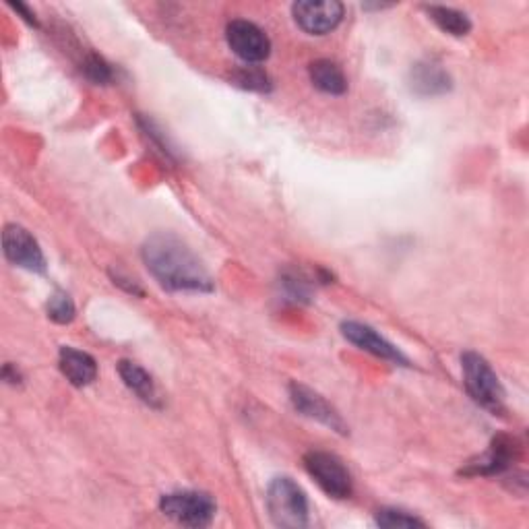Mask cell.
Instances as JSON below:
<instances>
[{
	"label": "cell",
	"instance_id": "7c38bea8",
	"mask_svg": "<svg viewBox=\"0 0 529 529\" xmlns=\"http://www.w3.org/2000/svg\"><path fill=\"white\" fill-rule=\"evenodd\" d=\"M453 81L447 69L437 60H420L412 67L410 71V89L416 93V96L422 98H434V96H443V93L451 91Z\"/></svg>",
	"mask_w": 529,
	"mask_h": 529
},
{
	"label": "cell",
	"instance_id": "6da1fadb",
	"mask_svg": "<svg viewBox=\"0 0 529 529\" xmlns=\"http://www.w3.org/2000/svg\"><path fill=\"white\" fill-rule=\"evenodd\" d=\"M143 263L158 284L172 292H213V279L201 259L178 236L160 232L143 244Z\"/></svg>",
	"mask_w": 529,
	"mask_h": 529
},
{
	"label": "cell",
	"instance_id": "9c48e42d",
	"mask_svg": "<svg viewBox=\"0 0 529 529\" xmlns=\"http://www.w3.org/2000/svg\"><path fill=\"white\" fill-rule=\"evenodd\" d=\"M294 21L298 27L310 36H325L344 19V5L337 0H325V3H315V0H302L292 7Z\"/></svg>",
	"mask_w": 529,
	"mask_h": 529
},
{
	"label": "cell",
	"instance_id": "8992f818",
	"mask_svg": "<svg viewBox=\"0 0 529 529\" xmlns=\"http://www.w3.org/2000/svg\"><path fill=\"white\" fill-rule=\"evenodd\" d=\"M226 40L232 52L246 65H257L271 54V40L265 31L246 19H234L226 27Z\"/></svg>",
	"mask_w": 529,
	"mask_h": 529
},
{
	"label": "cell",
	"instance_id": "ffe728a7",
	"mask_svg": "<svg viewBox=\"0 0 529 529\" xmlns=\"http://www.w3.org/2000/svg\"><path fill=\"white\" fill-rule=\"evenodd\" d=\"M81 71L91 83H96V85H106L114 79L112 67L100 54H87L81 65Z\"/></svg>",
	"mask_w": 529,
	"mask_h": 529
},
{
	"label": "cell",
	"instance_id": "603a6c76",
	"mask_svg": "<svg viewBox=\"0 0 529 529\" xmlns=\"http://www.w3.org/2000/svg\"><path fill=\"white\" fill-rule=\"evenodd\" d=\"M11 5V9H15L17 13H21L23 15V19L29 23V25H36L38 27V19H36V13L34 11H29L25 5H21V3H9Z\"/></svg>",
	"mask_w": 529,
	"mask_h": 529
},
{
	"label": "cell",
	"instance_id": "e0dca14e",
	"mask_svg": "<svg viewBox=\"0 0 529 529\" xmlns=\"http://www.w3.org/2000/svg\"><path fill=\"white\" fill-rule=\"evenodd\" d=\"M232 81L234 85L242 87V89H248V91H259V93H267L271 91V79L269 75L259 69V67H251L246 65L242 69H238L234 75H232Z\"/></svg>",
	"mask_w": 529,
	"mask_h": 529
},
{
	"label": "cell",
	"instance_id": "7a4b0ae2",
	"mask_svg": "<svg viewBox=\"0 0 529 529\" xmlns=\"http://www.w3.org/2000/svg\"><path fill=\"white\" fill-rule=\"evenodd\" d=\"M461 370H463V385L468 389L470 397L488 410L494 416H501L505 412V389L501 379L488 360L476 352H465L461 356Z\"/></svg>",
	"mask_w": 529,
	"mask_h": 529
},
{
	"label": "cell",
	"instance_id": "ba28073f",
	"mask_svg": "<svg viewBox=\"0 0 529 529\" xmlns=\"http://www.w3.org/2000/svg\"><path fill=\"white\" fill-rule=\"evenodd\" d=\"M519 457H521V445L517 443V439L507 437V434H499V437L490 443L488 451L482 453L480 457L472 459L461 470V474H465V476H499V474H505L507 470H511L513 463Z\"/></svg>",
	"mask_w": 529,
	"mask_h": 529
},
{
	"label": "cell",
	"instance_id": "44dd1931",
	"mask_svg": "<svg viewBox=\"0 0 529 529\" xmlns=\"http://www.w3.org/2000/svg\"><path fill=\"white\" fill-rule=\"evenodd\" d=\"M375 521L381 527H424L426 525L420 517L408 511H401V509H381L377 511Z\"/></svg>",
	"mask_w": 529,
	"mask_h": 529
},
{
	"label": "cell",
	"instance_id": "5bb4252c",
	"mask_svg": "<svg viewBox=\"0 0 529 529\" xmlns=\"http://www.w3.org/2000/svg\"><path fill=\"white\" fill-rule=\"evenodd\" d=\"M118 375L122 383L127 385L141 401H145L151 408H160V393L158 387H155L153 379L145 368L131 360H122L118 362Z\"/></svg>",
	"mask_w": 529,
	"mask_h": 529
},
{
	"label": "cell",
	"instance_id": "d6986e66",
	"mask_svg": "<svg viewBox=\"0 0 529 529\" xmlns=\"http://www.w3.org/2000/svg\"><path fill=\"white\" fill-rule=\"evenodd\" d=\"M75 313V304L67 292H54L48 300V317L58 325L71 323L75 319Z\"/></svg>",
	"mask_w": 529,
	"mask_h": 529
},
{
	"label": "cell",
	"instance_id": "4fadbf2b",
	"mask_svg": "<svg viewBox=\"0 0 529 529\" xmlns=\"http://www.w3.org/2000/svg\"><path fill=\"white\" fill-rule=\"evenodd\" d=\"M58 366L65 379L75 387H87L98 379V362L87 352L62 346L58 352Z\"/></svg>",
	"mask_w": 529,
	"mask_h": 529
},
{
	"label": "cell",
	"instance_id": "2e32d148",
	"mask_svg": "<svg viewBox=\"0 0 529 529\" xmlns=\"http://www.w3.org/2000/svg\"><path fill=\"white\" fill-rule=\"evenodd\" d=\"M426 13L432 19V23L437 25L441 31H445V34H449V36L463 38V36H468L470 31H472L470 17L465 15V13H461V11H457V9L430 5V7H426Z\"/></svg>",
	"mask_w": 529,
	"mask_h": 529
},
{
	"label": "cell",
	"instance_id": "9a60e30c",
	"mask_svg": "<svg viewBox=\"0 0 529 529\" xmlns=\"http://www.w3.org/2000/svg\"><path fill=\"white\" fill-rule=\"evenodd\" d=\"M308 75L313 85L319 91L327 93V96H344V93L348 91V79L344 71H341L339 65H335L333 60H327V58L315 60L313 65L308 67Z\"/></svg>",
	"mask_w": 529,
	"mask_h": 529
},
{
	"label": "cell",
	"instance_id": "ac0fdd59",
	"mask_svg": "<svg viewBox=\"0 0 529 529\" xmlns=\"http://www.w3.org/2000/svg\"><path fill=\"white\" fill-rule=\"evenodd\" d=\"M282 290L284 294L294 302H306L310 300V292H313V282L298 271H286L282 275Z\"/></svg>",
	"mask_w": 529,
	"mask_h": 529
},
{
	"label": "cell",
	"instance_id": "52a82bcc",
	"mask_svg": "<svg viewBox=\"0 0 529 529\" xmlns=\"http://www.w3.org/2000/svg\"><path fill=\"white\" fill-rule=\"evenodd\" d=\"M3 251L9 263L31 273L46 271V257L38 240L31 236L29 230L17 224H9L3 232Z\"/></svg>",
	"mask_w": 529,
	"mask_h": 529
},
{
	"label": "cell",
	"instance_id": "cb8c5ba5",
	"mask_svg": "<svg viewBox=\"0 0 529 529\" xmlns=\"http://www.w3.org/2000/svg\"><path fill=\"white\" fill-rule=\"evenodd\" d=\"M3 379L7 383H11V385H17V383H21V372L13 364H5V368H3Z\"/></svg>",
	"mask_w": 529,
	"mask_h": 529
},
{
	"label": "cell",
	"instance_id": "7402d4cb",
	"mask_svg": "<svg viewBox=\"0 0 529 529\" xmlns=\"http://www.w3.org/2000/svg\"><path fill=\"white\" fill-rule=\"evenodd\" d=\"M110 275H112V279H114V284L120 286L122 290H127V292L133 294V296H143V290L135 284V279L124 277V275H120V273H110Z\"/></svg>",
	"mask_w": 529,
	"mask_h": 529
},
{
	"label": "cell",
	"instance_id": "8fae6325",
	"mask_svg": "<svg viewBox=\"0 0 529 529\" xmlns=\"http://www.w3.org/2000/svg\"><path fill=\"white\" fill-rule=\"evenodd\" d=\"M341 335H344L350 344L356 348L377 356L381 360H387L397 366H410V360L403 356L399 348H395L391 341H387L381 333H377L370 325L358 323V321H346L341 323Z\"/></svg>",
	"mask_w": 529,
	"mask_h": 529
},
{
	"label": "cell",
	"instance_id": "5b68a950",
	"mask_svg": "<svg viewBox=\"0 0 529 529\" xmlns=\"http://www.w3.org/2000/svg\"><path fill=\"white\" fill-rule=\"evenodd\" d=\"M304 468L319 488L335 501H346L354 492V480L337 455L327 451H308L304 455Z\"/></svg>",
	"mask_w": 529,
	"mask_h": 529
},
{
	"label": "cell",
	"instance_id": "277c9868",
	"mask_svg": "<svg viewBox=\"0 0 529 529\" xmlns=\"http://www.w3.org/2000/svg\"><path fill=\"white\" fill-rule=\"evenodd\" d=\"M160 511L186 527H207L215 519L217 505L213 496L201 490H176L160 499Z\"/></svg>",
	"mask_w": 529,
	"mask_h": 529
},
{
	"label": "cell",
	"instance_id": "30bf717a",
	"mask_svg": "<svg viewBox=\"0 0 529 529\" xmlns=\"http://www.w3.org/2000/svg\"><path fill=\"white\" fill-rule=\"evenodd\" d=\"M290 399H292V406L296 408V412H300L302 416H306L310 420H317L319 424H323L335 432H341V434L348 432L344 418L337 414V410L323 395H319L310 387L300 385V383H290Z\"/></svg>",
	"mask_w": 529,
	"mask_h": 529
},
{
	"label": "cell",
	"instance_id": "3957f363",
	"mask_svg": "<svg viewBox=\"0 0 529 529\" xmlns=\"http://www.w3.org/2000/svg\"><path fill=\"white\" fill-rule=\"evenodd\" d=\"M267 511L277 527L300 529L308 525L306 492L288 476L271 480L267 488Z\"/></svg>",
	"mask_w": 529,
	"mask_h": 529
}]
</instances>
